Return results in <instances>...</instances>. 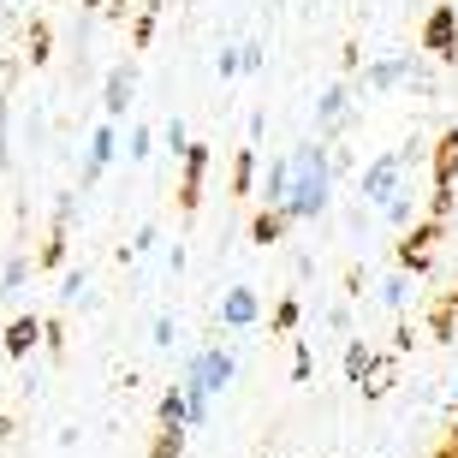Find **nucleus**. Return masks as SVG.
<instances>
[{"label":"nucleus","instance_id":"obj_36","mask_svg":"<svg viewBox=\"0 0 458 458\" xmlns=\"http://www.w3.org/2000/svg\"><path fill=\"white\" fill-rule=\"evenodd\" d=\"M215 66H221V78H244V66H238V42H226Z\"/></svg>","mask_w":458,"mask_h":458},{"label":"nucleus","instance_id":"obj_12","mask_svg":"<svg viewBox=\"0 0 458 458\" xmlns=\"http://www.w3.org/2000/svg\"><path fill=\"white\" fill-rule=\"evenodd\" d=\"M381 369V357H375L369 340H345V381H357V387H369V375Z\"/></svg>","mask_w":458,"mask_h":458},{"label":"nucleus","instance_id":"obj_6","mask_svg":"<svg viewBox=\"0 0 458 458\" xmlns=\"http://www.w3.org/2000/svg\"><path fill=\"white\" fill-rule=\"evenodd\" d=\"M345 125H352V84H327L322 96H316V131L340 137Z\"/></svg>","mask_w":458,"mask_h":458},{"label":"nucleus","instance_id":"obj_7","mask_svg":"<svg viewBox=\"0 0 458 458\" xmlns=\"http://www.w3.org/2000/svg\"><path fill=\"white\" fill-rule=\"evenodd\" d=\"M411 66H417V54H381V60L363 66V89H405Z\"/></svg>","mask_w":458,"mask_h":458},{"label":"nucleus","instance_id":"obj_19","mask_svg":"<svg viewBox=\"0 0 458 458\" xmlns=\"http://www.w3.org/2000/svg\"><path fill=\"white\" fill-rule=\"evenodd\" d=\"M375 298H381L387 310H405V298H411V274H387V280L375 286Z\"/></svg>","mask_w":458,"mask_h":458},{"label":"nucleus","instance_id":"obj_38","mask_svg":"<svg viewBox=\"0 0 458 458\" xmlns=\"http://www.w3.org/2000/svg\"><path fill=\"white\" fill-rule=\"evenodd\" d=\"M30 60H36V66L48 60V30H42V24H36V30H30Z\"/></svg>","mask_w":458,"mask_h":458},{"label":"nucleus","instance_id":"obj_39","mask_svg":"<svg viewBox=\"0 0 458 458\" xmlns=\"http://www.w3.org/2000/svg\"><path fill=\"white\" fill-rule=\"evenodd\" d=\"M0 340H6V327H0Z\"/></svg>","mask_w":458,"mask_h":458},{"label":"nucleus","instance_id":"obj_25","mask_svg":"<svg viewBox=\"0 0 458 458\" xmlns=\"http://www.w3.org/2000/svg\"><path fill=\"white\" fill-rule=\"evenodd\" d=\"M322 322L334 327L340 340H357V334H352V304H327V310H322Z\"/></svg>","mask_w":458,"mask_h":458},{"label":"nucleus","instance_id":"obj_5","mask_svg":"<svg viewBox=\"0 0 458 458\" xmlns=\"http://www.w3.org/2000/svg\"><path fill=\"white\" fill-rule=\"evenodd\" d=\"M215 322L233 327V334H244V327L262 322V298H256L250 280H233V286L221 292V304H215Z\"/></svg>","mask_w":458,"mask_h":458},{"label":"nucleus","instance_id":"obj_16","mask_svg":"<svg viewBox=\"0 0 458 458\" xmlns=\"http://www.w3.org/2000/svg\"><path fill=\"white\" fill-rule=\"evenodd\" d=\"M280 238H286V215H268V208H262V215L250 221V244L268 250V244H280Z\"/></svg>","mask_w":458,"mask_h":458},{"label":"nucleus","instance_id":"obj_32","mask_svg":"<svg viewBox=\"0 0 458 458\" xmlns=\"http://www.w3.org/2000/svg\"><path fill=\"white\" fill-rule=\"evenodd\" d=\"M149 458H185V435H167V428H161V435H155V453Z\"/></svg>","mask_w":458,"mask_h":458},{"label":"nucleus","instance_id":"obj_34","mask_svg":"<svg viewBox=\"0 0 458 458\" xmlns=\"http://www.w3.org/2000/svg\"><path fill=\"white\" fill-rule=\"evenodd\" d=\"M185 399H191V428H203L215 417V399H203V393H185Z\"/></svg>","mask_w":458,"mask_h":458},{"label":"nucleus","instance_id":"obj_10","mask_svg":"<svg viewBox=\"0 0 458 458\" xmlns=\"http://www.w3.org/2000/svg\"><path fill=\"white\" fill-rule=\"evenodd\" d=\"M42 340H48V322H42V316H13L0 345H6V357H18V363H24V357H30Z\"/></svg>","mask_w":458,"mask_h":458},{"label":"nucleus","instance_id":"obj_24","mask_svg":"<svg viewBox=\"0 0 458 458\" xmlns=\"http://www.w3.org/2000/svg\"><path fill=\"white\" fill-rule=\"evenodd\" d=\"M149 340L161 345V352H167V345L179 340V316H173V310H161V316H155V322H149Z\"/></svg>","mask_w":458,"mask_h":458},{"label":"nucleus","instance_id":"obj_20","mask_svg":"<svg viewBox=\"0 0 458 458\" xmlns=\"http://www.w3.org/2000/svg\"><path fill=\"white\" fill-rule=\"evenodd\" d=\"M155 137H161V131H149V125H131V137H125V161H137V167H143V161L155 155Z\"/></svg>","mask_w":458,"mask_h":458},{"label":"nucleus","instance_id":"obj_17","mask_svg":"<svg viewBox=\"0 0 458 458\" xmlns=\"http://www.w3.org/2000/svg\"><path fill=\"white\" fill-rule=\"evenodd\" d=\"M256 185H262V179H256V149H238V161H233V197H250Z\"/></svg>","mask_w":458,"mask_h":458},{"label":"nucleus","instance_id":"obj_13","mask_svg":"<svg viewBox=\"0 0 458 458\" xmlns=\"http://www.w3.org/2000/svg\"><path fill=\"white\" fill-rule=\"evenodd\" d=\"M262 208H268V215H286V155H274L268 161V173H262Z\"/></svg>","mask_w":458,"mask_h":458},{"label":"nucleus","instance_id":"obj_21","mask_svg":"<svg viewBox=\"0 0 458 458\" xmlns=\"http://www.w3.org/2000/svg\"><path fill=\"white\" fill-rule=\"evenodd\" d=\"M89 298V268H66L60 274V304H84Z\"/></svg>","mask_w":458,"mask_h":458},{"label":"nucleus","instance_id":"obj_9","mask_svg":"<svg viewBox=\"0 0 458 458\" xmlns=\"http://www.w3.org/2000/svg\"><path fill=\"white\" fill-rule=\"evenodd\" d=\"M423 48L428 54H441V60H458V13L453 6H435L423 24Z\"/></svg>","mask_w":458,"mask_h":458},{"label":"nucleus","instance_id":"obj_1","mask_svg":"<svg viewBox=\"0 0 458 458\" xmlns=\"http://www.w3.org/2000/svg\"><path fill=\"white\" fill-rule=\"evenodd\" d=\"M334 161H327V143L310 137L298 149H286V221H322L334 208Z\"/></svg>","mask_w":458,"mask_h":458},{"label":"nucleus","instance_id":"obj_14","mask_svg":"<svg viewBox=\"0 0 458 458\" xmlns=\"http://www.w3.org/2000/svg\"><path fill=\"white\" fill-rule=\"evenodd\" d=\"M208 143H197V149L185 155V208H197V197H203V173H208Z\"/></svg>","mask_w":458,"mask_h":458},{"label":"nucleus","instance_id":"obj_15","mask_svg":"<svg viewBox=\"0 0 458 458\" xmlns=\"http://www.w3.org/2000/svg\"><path fill=\"white\" fill-rule=\"evenodd\" d=\"M30 268H36V262L24 250L6 256V262H0V298H18V292H24V280H30Z\"/></svg>","mask_w":458,"mask_h":458},{"label":"nucleus","instance_id":"obj_8","mask_svg":"<svg viewBox=\"0 0 458 458\" xmlns=\"http://www.w3.org/2000/svg\"><path fill=\"white\" fill-rule=\"evenodd\" d=\"M137 102V66L125 60V66H107V78H102V107H107V119H125V107Z\"/></svg>","mask_w":458,"mask_h":458},{"label":"nucleus","instance_id":"obj_26","mask_svg":"<svg viewBox=\"0 0 458 458\" xmlns=\"http://www.w3.org/2000/svg\"><path fill=\"white\" fill-rule=\"evenodd\" d=\"M155 238H161V226H137L131 250H119V262H137V256H143V250H155Z\"/></svg>","mask_w":458,"mask_h":458},{"label":"nucleus","instance_id":"obj_4","mask_svg":"<svg viewBox=\"0 0 458 458\" xmlns=\"http://www.w3.org/2000/svg\"><path fill=\"white\" fill-rule=\"evenodd\" d=\"M114 155H119V125H114V119H102V125L84 137V167H78V191L102 185V173L114 167Z\"/></svg>","mask_w":458,"mask_h":458},{"label":"nucleus","instance_id":"obj_3","mask_svg":"<svg viewBox=\"0 0 458 458\" xmlns=\"http://www.w3.org/2000/svg\"><path fill=\"white\" fill-rule=\"evenodd\" d=\"M233 375H238V352H226V345H203V352H191L179 387L203 393V399H221V393L233 387Z\"/></svg>","mask_w":458,"mask_h":458},{"label":"nucleus","instance_id":"obj_23","mask_svg":"<svg viewBox=\"0 0 458 458\" xmlns=\"http://www.w3.org/2000/svg\"><path fill=\"white\" fill-rule=\"evenodd\" d=\"M161 143H167L173 155H191V149H197V143H191V131H185V119H179V114H173L167 125H161Z\"/></svg>","mask_w":458,"mask_h":458},{"label":"nucleus","instance_id":"obj_22","mask_svg":"<svg viewBox=\"0 0 458 458\" xmlns=\"http://www.w3.org/2000/svg\"><path fill=\"white\" fill-rule=\"evenodd\" d=\"M238 66H244V78H256V72L268 66V48H262L256 36H244V42H238Z\"/></svg>","mask_w":458,"mask_h":458},{"label":"nucleus","instance_id":"obj_11","mask_svg":"<svg viewBox=\"0 0 458 458\" xmlns=\"http://www.w3.org/2000/svg\"><path fill=\"white\" fill-rule=\"evenodd\" d=\"M155 423L167 428V435H185V428H191V399H185V387H179V381L161 393V405H155Z\"/></svg>","mask_w":458,"mask_h":458},{"label":"nucleus","instance_id":"obj_28","mask_svg":"<svg viewBox=\"0 0 458 458\" xmlns=\"http://www.w3.org/2000/svg\"><path fill=\"white\" fill-rule=\"evenodd\" d=\"M399 256H405V268H411V274H428V233L417 238V244H405Z\"/></svg>","mask_w":458,"mask_h":458},{"label":"nucleus","instance_id":"obj_18","mask_svg":"<svg viewBox=\"0 0 458 458\" xmlns=\"http://www.w3.org/2000/svg\"><path fill=\"white\" fill-rule=\"evenodd\" d=\"M453 173H458V131H446L441 155H435V185H453Z\"/></svg>","mask_w":458,"mask_h":458},{"label":"nucleus","instance_id":"obj_37","mask_svg":"<svg viewBox=\"0 0 458 458\" xmlns=\"http://www.w3.org/2000/svg\"><path fill=\"white\" fill-rule=\"evenodd\" d=\"M60 256H66V233L54 226V233H48V244H42V268H48V262H60Z\"/></svg>","mask_w":458,"mask_h":458},{"label":"nucleus","instance_id":"obj_27","mask_svg":"<svg viewBox=\"0 0 458 458\" xmlns=\"http://www.w3.org/2000/svg\"><path fill=\"white\" fill-rule=\"evenodd\" d=\"M381 215H387V226H405L411 215H417V197H411V191H405V197H393V203L381 208Z\"/></svg>","mask_w":458,"mask_h":458},{"label":"nucleus","instance_id":"obj_29","mask_svg":"<svg viewBox=\"0 0 458 458\" xmlns=\"http://www.w3.org/2000/svg\"><path fill=\"white\" fill-rule=\"evenodd\" d=\"M304 322V304H298V298H280V304H274V327H298Z\"/></svg>","mask_w":458,"mask_h":458},{"label":"nucleus","instance_id":"obj_33","mask_svg":"<svg viewBox=\"0 0 458 458\" xmlns=\"http://www.w3.org/2000/svg\"><path fill=\"white\" fill-rule=\"evenodd\" d=\"M310 369H316V352L310 345H292V381H310Z\"/></svg>","mask_w":458,"mask_h":458},{"label":"nucleus","instance_id":"obj_35","mask_svg":"<svg viewBox=\"0 0 458 458\" xmlns=\"http://www.w3.org/2000/svg\"><path fill=\"white\" fill-rule=\"evenodd\" d=\"M262 131H268V114L256 107V114L244 119V149H256V143H262Z\"/></svg>","mask_w":458,"mask_h":458},{"label":"nucleus","instance_id":"obj_30","mask_svg":"<svg viewBox=\"0 0 458 458\" xmlns=\"http://www.w3.org/2000/svg\"><path fill=\"white\" fill-rule=\"evenodd\" d=\"M0 173H13V125H6V96H0Z\"/></svg>","mask_w":458,"mask_h":458},{"label":"nucleus","instance_id":"obj_2","mask_svg":"<svg viewBox=\"0 0 458 458\" xmlns=\"http://www.w3.org/2000/svg\"><path fill=\"white\" fill-rule=\"evenodd\" d=\"M411 155H417L411 143H405V149H387V155H375L369 167H363V179H357V197H363L369 208H387L393 197H405V191H411V179H405Z\"/></svg>","mask_w":458,"mask_h":458},{"label":"nucleus","instance_id":"obj_31","mask_svg":"<svg viewBox=\"0 0 458 458\" xmlns=\"http://www.w3.org/2000/svg\"><path fill=\"white\" fill-rule=\"evenodd\" d=\"M405 89H417V96H435V66H428V60H417V66H411V84Z\"/></svg>","mask_w":458,"mask_h":458}]
</instances>
